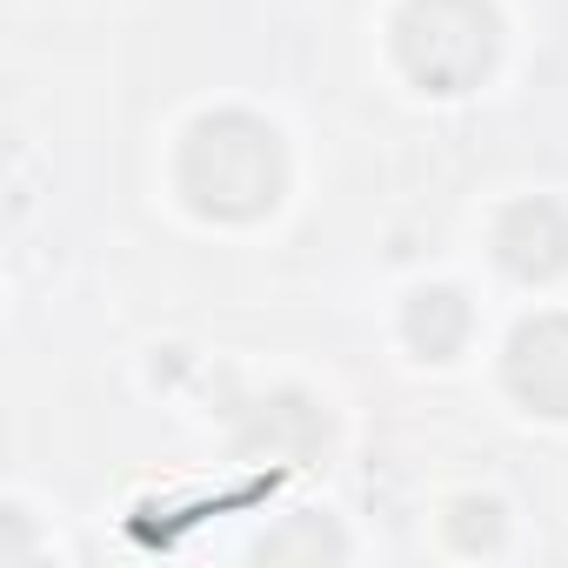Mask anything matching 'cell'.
Masks as SVG:
<instances>
[{
    "mask_svg": "<svg viewBox=\"0 0 568 568\" xmlns=\"http://www.w3.org/2000/svg\"><path fill=\"white\" fill-rule=\"evenodd\" d=\"M288 187V161L267 121L254 114H207L181 148V194L214 221H254Z\"/></svg>",
    "mask_w": 568,
    "mask_h": 568,
    "instance_id": "obj_1",
    "label": "cell"
},
{
    "mask_svg": "<svg viewBox=\"0 0 568 568\" xmlns=\"http://www.w3.org/2000/svg\"><path fill=\"white\" fill-rule=\"evenodd\" d=\"M495 48H501V28L488 0H408L395 21V54L408 81L428 94L481 88V74L495 68Z\"/></svg>",
    "mask_w": 568,
    "mask_h": 568,
    "instance_id": "obj_2",
    "label": "cell"
},
{
    "mask_svg": "<svg viewBox=\"0 0 568 568\" xmlns=\"http://www.w3.org/2000/svg\"><path fill=\"white\" fill-rule=\"evenodd\" d=\"M508 395L535 415H568V315H541L521 322L508 342Z\"/></svg>",
    "mask_w": 568,
    "mask_h": 568,
    "instance_id": "obj_3",
    "label": "cell"
},
{
    "mask_svg": "<svg viewBox=\"0 0 568 568\" xmlns=\"http://www.w3.org/2000/svg\"><path fill=\"white\" fill-rule=\"evenodd\" d=\"M495 254L521 281H548L568 267V214L555 201H515L495 227Z\"/></svg>",
    "mask_w": 568,
    "mask_h": 568,
    "instance_id": "obj_4",
    "label": "cell"
},
{
    "mask_svg": "<svg viewBox=\"0 0 568 568\" xmlns=\"http://www.w3.org/2000/svg\"><path fill=\"white\" fill-rule=\"evenodd\" d=\"M408 342L428 355V362H448L462 342H468V302L455 288H422L408 302Z\"/></svg>",
    "mask_w": 568,
    "mask_h": 568,
    "instance_id": "obj_5",
    "label": "cell"
},
{
    "mask_svg": "<svg viewBox=\"0 0 568 568\" xmlns=\"http://www.w3.org/2000/svg\"><path fill=\"white\" fill-rule=\"evenodd\" d=\"M288 555H342V535H328L322 521H302L288 535H267L261 541V561H288Z\"/></svg>",
    "mask_w": 568,
    "mask_h": 568,
    "instance_id": "obj_6",
    "label": "cell"
},
{
    "mask_svg": "<svg viewBox=\"0 0 568 568\" xmlns=\"http://www.w3.org/2000/svg\"><path fill=\"white\" fill-rule=\"evenodd\" d=\"M448 528H455V541H462L468 555H475V548H495V541H501V508H495V501H462Z\"/></svg>",
    "mask_w": 568,
    "mask_h": 568,
    "instance_id": "obj_7",
    "label": "cell"
}]
</instances>
